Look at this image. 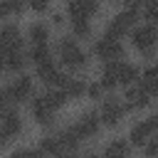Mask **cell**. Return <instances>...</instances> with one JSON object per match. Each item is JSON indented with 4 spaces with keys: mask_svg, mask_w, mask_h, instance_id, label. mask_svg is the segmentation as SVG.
Returning <instances> with one entry per match:
<instances>
[{
    "mask_svg": "<svg viewBox=\"0 0 158 158\" xmlns=\"http://www.w3.org/2000/svg\"><path fill=\"white\" fill-rule=\"evenodd\" d=\"M67 104V96L62 89H47L32 99V118L40 126H52L57 111Z\"/></svg>",
    "mask_w": 158,
    "mask_h": 158,
    "instance_id": "obj_1",
    "label": "cell"
},
{
    "mask_svg": "<svg viewBox=\"0 0 158 158\" xmlns=\"http://www.w3.org/2000/svg\"><path fill=\"white\" fill-rule=\"evenodd\" d=\"M54 52H57L59 64H62L64 69H84L86 62H89L86 49H84V47L79 44V40H74L72 35L59 37L57 44H54Z\"/></svg>",
    "mask_w": 158,
    "mask_h": 158,
    "instance_id": "obj_2",
    "label": "cell"
},
{
    "mask_svg": "<svg viewBox=\"0 0 158 158\" xmlns=\"http://www.w3.org/2000/svg\"><path fill=\"white\" fill-rule=\"evenodd\" d=\"M138 15H141V2H126L116 15H111V20L106 22V35L121 40L123 35H128L136 25H138Z\"/></svg>",
    "mask_w": 158,
    "mask_h": 158,
    "instance_id": "obj_3",
    "label": "cell"
},
{
    "mask_svg": "<svg viewBox=\"0 0 158 158\" xmlns=\"http://www.w3.org/2000/svg\"><path fill=\"white\" fill-rule=\"evenodd\" d=\"M131 42L143 57H153L156 54V44H158V25H153V22L136 25L131 30Z\"/></svg>",
    "mask_w": 158,
    "mask_h": 158,
    "instance_id": "obj_4",
    "label": "cell"
},
{
    "mask_svg": "<svg viewBox=\"0 0 158 158\" xmlns=\"http://www.w3.org/2000/svg\"><path fill=\"white\" fill-rule=\"evenodd\" d=\"M126 116V104L121 96L116 94H109L101 99V106H99V118H101V126H109V128H116Z\"/></svg>",
    "mask_w": 158,
    "mask_h": 158,
    "instance_id": "obj_5",
    "label": "cell"
},
{
    "mask_svg": "<svg viewBox=\"0 0 158 158\" xmlns=\"http://www.w3.org/2000/svg\"><path fill=\"white\" fill-rule=\"evenodd\" d=\"M94 54L106 64V62H121L123 54H126V49H123L121 40H116V37H111V35L104 32L99 40H94Z\"/></svg>",
    "mask_w": 158,
    "mask_h": 158,
    "instance_id": "obj_6",
    "label": "cell"
},
{
    "mask_svg": "<svg viewBox=\"0 0 158 158\" xmlns=\"http://www.w3.org/2000/svg\"><path fill=\"white\" fill-rule=\"evenodd\" d=\"M35 74H37V79H40L42 84H47V89H62V86L67 84V79H69V74H67L54 59L35 67Z\"/></svg>",
    "mask_w": 158,
    "mask_h": 158,
    "instance_id": "obj_7",
    "label": "cell"
},
{
    "mask_svg": "<svg viewBox=\"0 0 158 158\" xmlns=\"http://www.w3.org/2000/svg\"><path fill=\"white\" fill-rule=\"evenodd\" d=\"M7 94H10V101H15V104H22L27 99H35V81H32V77L17 74L7 84Z\"/></svg>",
    "mask_w": 158,
    "mask_h": 158,
    "instance_id": "obj_8",
    "label": "cell"
},
{
    "mask_svg": "<svg viewBox=\"0 0 158 158\" xmlns=\"http://www.w3.org/2000/svg\"><path fill=\"white\" fill-rule=\"evenodd\" d=\"M15 49H22L20 27H17L15 22H2V25H0V59H2L7 52H15Z\"/></svg>",
    "mask_w": 158,
    "mask_h": 158,
    "instance_id": "obj_9",
    "label": "cell"
},
{
    "mask_svg": "<svg viewBox=\"0 0 158 158\" xmlns=\"http://www.w3.org/2000/svg\"><path fill=\"white\" fill-rule=\"evenodd\" d=\"M74 131L79 133V138L81 141H86V138H94L96 133H99V128H101V118H99V111H94V109H89V111H84L74 123Z\"/></svg>",
    "mask_w": 158,
    "mask_h": 158,
    "instance_id": "obj_10",
    "label": "cell"
},
{
    "mask_svg": "<svg viewBox=\"0 0 158 158\" xmlns=\"http://www.w3.org/2000/svg\"><path fill=\"white\" fill-rule=\"evenodd\" d=\"M153 136H156V128H153V123H151V116H146V118H138V121L131 126V131H128V143H131V146H146Z\"/></svg>",
    "mask_w": 158,
    "mask_h": 158,
    "instance_id": "obj_11",
    "label": "cell"
},
{
    "mask_svg": "<svg viewBox=\"0 0 158 158\" xmlns=\"http://www.w3.org/2000/svg\"><path fill=\"white\" fill-rule=\"evenodd\" d=\"M123 104H126V111H141V109H146L153 99L138 86V84H133V86H128L126 91H123Z\"/></svg>",
    "mask_w": 158,
    "mask_h": 158,
    "instance_id": "obj_12",
    "label": "cell"
},
{
    "mask_svg": "<svg viewBox=\"0 0 158 158\" xmlns=\"http://www.w3.org/2000/svg\"><path fill=\"white\" fill-rule=\"evenodd\" d=\"M116 77H118V84H123V86L128 89V86H133V84L141 79V72H138V67H136L133 62L121 59V62L116 64Z\"/></svg>",
    "mask_w": 158,
    "mask_h": 158,
    "instance_id": "obj_13",
    "label": "cell"
},
{
    "mask_svg": "<svg viewBox=\"0 0 158 158\" xmlns=\"http://www.w3.org/2000/svg\"><path fill=\"white\" fill-rule=\"evenodd\" d=\"M67 12H69V17H86L89 20L99 12V5L94 0H72L67 5Z\"/></svg>",
    "mask_w": 158,
    "mask_h": 158,
    "instance_id": "obj_14",
    "label": "cell"
},
{
    "mask_svg": "<svg viewBox=\"0 0 158 158\" xmlns=\"http://www.w3.org/2000/svg\"><path fill=\"white\" fill-rule=\"evenodd\" d=\"M37 148H40L47 158H59L62 153H67L57 133H47V136H42V138H40V143H37Z\"/></svg>",
    "mask_w": 158,
    "mask_h": 158,
    "instance_id": "obj_15",
    "label": "cell"
},
{
    "mask_svg": "<svg viewBox=\"0 0 158 158\" xmlns=\"http://www.w3.org/2000/svg\"><path fill=\"white\" fill-rule=\"evenodd\" d=\"M0 128H2V131L12 138V141H15V138L22 133V116H20L15 109H10V111L0 118Z\"/></svg>",
    "mask_w": 158,
    "mask_h": 158,
    "instance_id": "obj_16",
    "label": "cell"
},
{
    "mask_svg": "<svg viewBox=\"0 0 158 158\" xmlns=\"http://www.w3.org/2000/svg\"><path fill=\"white\" fill-rule=\"evenodd\" d=\"M138 86L153 99V96H158V67L153 64V67H146L143 72H141V79H138Z\"/></svg>",
    "mask_w": 158,
    "mask_h": 158,
    "instance_id": "obj_17",
    "label": "cell"
},
{
    "mask_svg": "<svg viewBox=\"0 0 158 158\" xmlns=\"http://www.w3.org/2000/svg\"><path fill=\"white\" fill-rule=\"evenodd\" d=\"M101 156L104 158H131V143H128V138H114V141H109Z\"/></svg>",
    "mask_w": 158,
    "mask_h": 158,
    "instance_id": "obj_18",
    "label": "cell"
},
{
    "mask_svg": "<svg viewBox=\"0 0 158 158\" xmlns=\"http://www.w3.org/2000/svg\"><path fill=\"white\" fill-rule=\"evenodd\" d=\"M86 86H89V81H86L84 77H69V79H67V84L62 86V91H64L67 101H72V99L84 96V94H86Z\"/></svg>",
    "mask_w": 158,
    "mask_h": 158,
    "instance_id": "obj_19",
    "label": "cell"
},
{
    "mask_svg": "<svg viewBox=\"0 0 158 158\" xmlns=\"http://www.w3.org/2000/svg\"><path fill=\"white\" fill-rule=\"evenodd\" d=\"M27 37H30L32 44H49V25L42 22V20H35L27 27Z\"/></svg>",
    "mask_w": 158,
    "mask_h": 158,
    "instance_id": "obj_20",
    "label": "cell"
},
{
    "mask_svg": "<svg viewBox=\"0 0 158 158\" xmlns=\"http://www.w3.org/2000/svg\"><path fill=\"white\" fill-rule=\"evenodd\" d=\"M25 62H27L25 49H15V52H7V54L2 57V69H5V72H20V74H22Z\"/></svg>",
    "mask_w": 158,
    "mask_h": 158,
    "instance_id": "obj_21",
    "label": "cell"
},
{
    "mask_svg": "<svg viewBox=\"0 0 158 158\" xmlns=\"http://www.w3.org/2000/svg\"><path fill=\"white\" fill-rule=\"evenodd\" d=\"M27 59L35 62V67H40L44 62H52L54 59V52L49 49V44H32L30 52H27Z\"/></svg>",
    "mask_w": 158,
    "mask_h": 158,
    "instance_id": "obj_22",
    "label": "cell"
},
{
    "mask_svg": "<svg viewBox=\"0 0 158 158\" xmlns=\"http://www.w3.org/2000/svg\"><path fill=\"white\" fill-rule=\"evenodd\" d=\"M69 27H72V37L77 40H84V37H89L91 35V22L86 20V17H69Z\"/></svg>",
    "mask_w": 158,
    "mask_h": 158,
    "instance_id": "obj_23",
    "label": "cell"
},
{
    "mask_svg": "<svg viewBox=\"0 0 158 158\" xmlns=\"http://www.w3.org/2000/svg\"><path fill=\"white\" fill-rule=\"evenodd\" d=\"M141 15L146 17V22H153V25H158V0L143 2V5H141Z\"/></svg>",
    "mask_w": 158,
    "mask_h": 158,
    "instance_id": "obj_24",
    "label": "cell"
},
{
    "mask_svg": "<svg viewBox=\"0 0 158 158\" xmlns=\"http://www.w3.org/2000/svg\"><path fill=\"white\" fill-rule=\"evenodd\" d=\"M0 7H2V15L7 17V15H17V12H22V2H17V0H2L0 2Z\"/></svg>",
    "mask_w": 158,
    "mask_h": 158,
    "instance_id": "obj_25",
    "label": "cell"
},
{
    "mask_svg": "<svg viewBox=\"0 0 158 158\" xmlns=\"http://www.w3.org/2000/svg\"><path fill=\"white\" fill-rule=\"evenodd\" d=\"M10 104H12V101H10V94H7V86H0V118H2V116H5V114H7L10 109H12Z\"/></svg>",
    "mask_w": 158,
    "mask_h": 158,
    "instance_id": "obj_26",
    "label": "cell"
},
{
    "mask_svg": "<svg viewBox=\"0 0 158 158\" xmlns=\"http://www.w3.org/2000/svg\"><path fill=\"white\" fill-rule=\"evenodd\" d=\"M143 156H146V158H158V133L143 146Z\"/></svg>",
    "mask_w": 158,
    "mask_h": 158,
    "instance_id": "obj_27",
    "label": "cell"
},
{
    "mask_svg": "<svg viewBox=\"0 0 158 158\" xmlns=\"http://www.w3.org/2000/svg\"><path fill=\"white\" fill-rule=\"evenodd\" d=\"M86 96H89V99H104V86H101L99 81H89Z\"/></svg>",
    "mask_w": 158,
    "mask_h": 158,
    "instance_id": "obj_28",
    "label": "cell"
},
{
    "mask_svg": "<svg viewBox=\"0 0 158 158\" xmlns=\"http://www.w3.org/2000/svg\"><path fill=\"white\" fill-rule=\"evenodd\" d=\"M35 148H15L12 153H10V158H35Z\"/></svg>",
    "mask_w": 158,
    "mask_h": 158,
    "instance_id": "obj_29",
    "label": "cell"
},
{
    "mask_svg": "<svg viewBox=\"0 0 158 158\" xmlns=\"http://www.w3.org/2000/svg\"><path fill=\"white\" fill-rule=\"evenodd\" d=\"M30 7H32L35 12H44V10H47V2H42V0H35Z\"/></svg>",
    "mask_w": 158,
    "mask_h": 158,
    "instance_id": "obj_30",
    "label": "cell"
},
{
    "mask_svg": "<svg viewBox=\"0 0 158 158\" xmlns=\"http://www.w3.org/2000/svg\"><path fill=\"white\" fill-rule=\"evenodd\" d=\"M10 143H12V138H10V136L0 128V148H5V146H10Z\"/></svg>",
    "mask_w": 158,
    "mask_h": 158,
    "instance_id": "obj_31",
    "label": "cell"
},
{
    "mask_svg": "<svg viewBox=\"0 0 158 158\" xmlns=\"http://www.w3.org/2000/svg\"><path fill=\"white\" fill-rule=\"evenodd\" d=\"M52 22H54L57 27H59V25H64V15H62V12H52Z\"/></svg>",
    "mask_w": 158,
    "mask_h": 158,
    "instance_id": "obj_32",
    "label": "cell"
},
{
    "mask_svg": "<svg viewBox=\"0 0 158 158\" xmlns=\"http://www.w3.org/2000/svg\"><path fill=\"white\" fill-rule=\"evenodd\" d=\"M59 158H79V156H77V153H62Z\"/></svg>",
    "mask_w": 158,
    "mask_h": 158,
    "instance_id": "obj_33",
    "label": "cell"
},
{
    "mask_svg": "<svg viewBox=\"0 0 158 158\" xmlns=\"http://www.w3.org/2000/svg\"><path fill=\"white\" fill-rule=\"evenodd\" d=\"M35 151H37V153H35V158H47V156H44V153H42L40 148H35Z\"/></svg>",
    "mask_w": 158,
    "mask_h": 158,
    "instance_id": "obj_34",
    "label": "cell"
},
{
    "mask_svg": "<svg viewBox=\"0 0 158 158\" xmlns=\"http://www.w3.org/2000/svg\"><path fill=\"white\" fill-rule=\"evenodd\" d=\"M84 158H104L101 153H89V156H84Z\"/></svg>",
    "mask_w": 158,
    "mask_h": 158,
    "instance_id": "obj_35",
    "label": "cell"
},
{
    "mask_svg": "<svg viewBox=\"0 0 158 158\" xmlns=\"http://www.w3.org/2000/svg\"><path fill=\"white\" fill-rule=\"evenodd\" d=\"M156 67H158V62H156Z\"/></svg>",
    "mask_w": 158,
    "mask_h": 158,
    "instance_id": "obj_36",
    "label": "cell"
}]
</instances>
